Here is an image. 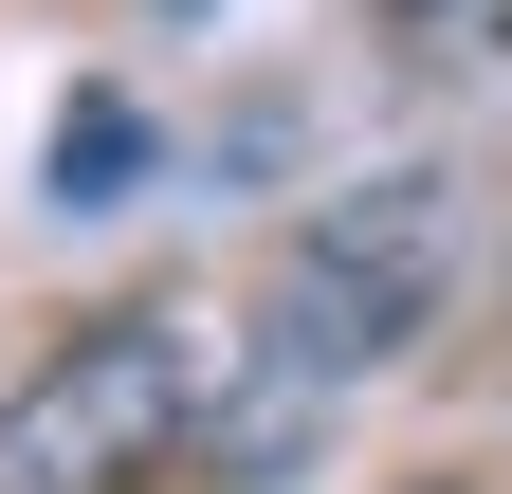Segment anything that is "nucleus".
Wrapping results in <instances>:
<instances>
[{
    "label": "nucleus",
    "instance_id": "obj_2",
    "mask_svg": "<svg viewBox=\"0 0 512 494\" xmlns=\"http://www.w3.org/2000/svg\"><path fill=\"white\" fill-rule=\"evenodd\" d=\"M202 421H220L202 312H92L74 348L0 385V494H147Z\"/></svg>",
    "mask_w": 512,
    "mask_h": 494
},
{
    "label": "nucleus",
    "instance_id": "obj_5",
    "mask_svg": "<svg viewBox=\"0 0 512 494\" xmlns=\"http://www.w3.org/2000/svg\"><path fill=\"white\" fill-rule=\"evenodd\" d=\"M439 494H458V476H439Z\"/></svg>",
    "mask_w": 512,
    "mask_h": 494
},
{
    "label": "nucleus",
    "instance_id": "obj_4",
    "mask_svg": "<svg viewBox=\"0 0 512 494\" xmlns=\"http://www.w3.org/2000/svg\"><path fill=\"white\" fill-rule=\"evenodd\" d=\"M384 37H403V55H458V37H476V55H494L512 0H384Z\"/></svg>",
    "mask_w": 512,
    "mask_h": 494
},
{
    "label": "nucleus",
    "instance_id": "obj_1",
    "mask_svg": "<svg viewBox=\"0 0 512 494\" xmlns=\"http://www.w3.org/2000/svg\"><path fill=\"white\" fill-rule=\"evenodd\" d=\"M439 293H458V183H439V165L311 202V238L275 257V293H256L238 403L202 421V440H220V458H293L311 421L366 385V366H403V348L439 330Z\"/></svg>",
    "mask_w": 512,
    "mask_h": 494
},
{
    "label": "nucleus",
    "instance_id": "obj_3",
    "mask_svg": "<svg viewBox=\"0 0 512 494\" xmlns=\"http://www.w3.org/2000/svg\"><path fill=\"white\" fill-rule=\"evenodd\" d=\"M128 183H147V110H128V92H74V110H55V202H128Z\"/></svg>",
    "mask_w": 512,
    "mask_h": 494
}]
</instances>
